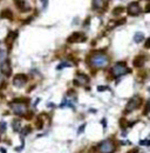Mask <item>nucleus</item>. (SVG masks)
I'll use <instances>...</instances> for the list:
<instances>
[{
	"label": "nucleus",
	"instance_id": "obj_27",
	"mask_svg": "<svg viewBox=\"0 0 150 153\" xmlns=\"http://www.w3.org/2000/svg\"><path fill=\"white\" fill-rule=\"evenodd\" d=\"M0 151H1V152H3V153H6V150H5V148H4V147H1V148H0Z\"/></svg>",
	"mask_w": 150,
	"mask_h": 153
},
{
	"label": "nucleus",
	"instance_id": "obj_6",
	"mask_svg": "<svg viewBox=\"0 0 150 153\" xmlns=\"http://www.w3.org/2000/svg\"><path fill=\"white\" fill-rule=\"evenodd\" d=\"M86 40V35L81 32H75L73 33L70 37H68V39L67 41L68 43H82Z\"/></svg>",
	"mask_w": 150,
	"mask_h": 153
},
{
	"label": "nucleus",
	"instance_id": "obj_22",
	"mask_svg": "<svg viewBox=\"0 0 150 153\" xmlns=\"http://www.w3.org/2000/svg\"><path fill=\"white\" fill-rule=\"evenodd\" d=\"M31 132V127H28V126H26L25 129L22 130V135H26L27 133H29Z\"/></svg>",
	"mask_w": 150,
	"mask_h": 153
},
{
	"label": "nucleus",
	"instance_id": "obj_18",
	"mask_svg": "<svg viewBox=\"0 0 150 153\" xmlns=\"http://www.w3.org/2000/svg\"><path fill=\"white\" fill-rule=\"evenodd\" d=\"M7 58V52L5 49H0V61H4Z\"/></svg>",
	"mask_w": 150,
	"mask_h": 153
},
{
	"label": "nucleus",
	"instance_id": "obj_19",
	"mask_svg": "<svg viewBox=\"0 0 150 153\" xmlns=\"http://www.w3.org/2000/svg\"><path fill=\"white\" fill-rule=\"evenodd\" d=\"M123 7L122 6H119V7H116V8H114V11H112V13H114V16H119V14H121L122 12H123Z\"/></svg>",
	"mask_w": 150,
	"mask_h": 153
},
{
	"label": "nucleus",
	"instance_id": "obj_13",
	"mask_svg": "<svg viewBox=\"0 0 150 153\" xmlns=\"http://www.w3.org/2000/svg\"><path fill=\"white\" fill-rule=\"evenodd\" d=\"M144 59H145V58H144L143 56H142V57H141V56H140V57H137V58L134 60V66H136V67H141V66H143V64H144V61H145Z\"/></svg>",
	"mask_w": 150,
	"mask_h": 153
},
{
	"label": "nucleus",
	"instance_id": "obj_5",
	"mask_svg": "<svg viewBox=\"0 0 150 153\" xmlns=\"http://www.w3.org/2000/svg\"><path fill=\"white\" fill-rule=\"evenodd\" d=\"M142 104V99L140 97H134L131 98L129 101H128V104L126 106V112L129 113V112H133L135 110H137Z\"/></svg>",
	"mask_w": 150,
	"mask_h": 153
},
{
	"label": "nucleus",
	"instance_id": "obj_9",
	"mask_svg": "<svg viewBox=\"0 0 150 153\" xmlns=\"http://www.w3.org/2000/svg\"><path fill=\"white\" fill-rule=\"evenodd\" d=\"M128 13L129 16H133V17H136L141 13V7L137 3H130L128 5Z\"/></svg>",
	"mask_w": 150,
	"mask_h": 153
},
{
	"label": "nucleus",
	"instance_id": "obj_4",
	"mask_svg": "<svg viewBox=\"0 0 150 153\" xmlns=\"http://www.w3.org/2000/svg\"><path fill=\"white\" fill-rule=\"evenodd\" d=\"M129 72V68L126 66L124 62H117L114 65V67L111 68V73L114 76H121V75H124Z\"/></svg>",
	"mask_w": 150,
	"mask_h": 153
},
{
	"label": "nucleus",
	"instance_id": "obj_2",
	"mask_svg": "<svg viewBox=\"0 0 150 153\" xmlns=\"http://www.w3.org/2000/svg\"><path fill=\"white\" fill-rule=\"evenodd\" d=\"M12 111H13L14 114H17V116H26L27 113V100L23 101V100H14L12 101V103L9 104Z\"/></svg>",
	"mask_w": 150,
	"mask_h": 153
},
{
	"label": "nucleus",
	"instance_id": "obj_15",
	"mask_svg": "<svg viewBox=\"0 0 150 153\" xmlns=\"http://www.w3.org/2000/svg\"><path fill=\"white\" fill-rule=\"evenodd\" d=\"M1 18L12 20V19H13V13H12L9 9H4V11L1 12Z\"/></svg>",
	"mask_w": 150,
	"mask_h": 153
},
{
	"label": "nucleus",
	"instance_id": "obj_16",
	"mask_svg": "<svg viewBox=\"0 0 150 153\" xmlns=\"http://www.w3.org/2000/svg\"><path fill=\"white\" fill-rule=\"evenodd\" d=\"M143 39H144V35H143V33H141V32H137V33L134 35V41H135V43H141Z\"/></svg>",
	"mask_w": 150,
	"mask_h": 153
},
{
	"label": "nucleus",
	"instance_id": "obj_24",
	"mask_svg": "<svg viewBox=\"0 0 150 153\" xmlns=\"http://www.w3.org/2000/svg\"><path fill=\"white\" fill-rule=\"evenodd\" d=\"M106 88H108V87H103V86H98V91H104Z\"/></svg>",
	"mask_w": 150,
	"mask_h": 153
},
{
	"label": "nucleus",
	"instance_id": "obj_14",
	"mask_svg": "<svg viewBox=\"0 0 150 153\" xmlns=\"http://www.w3.org/2000/svg\"><path fill=\"white\" fill-rule=\"evenodd\" d=\"M103 0H93V9H101L103 7Z\"/></svg>",
	"mask_w": 150,
	"mask_h": 153
},
{
	"label": "nucleus",
	"instance_id": "obj_17",
	"mask_svg": "<svg viewBox=\"0 0 150 153\" xmlns=\"http://www.w3.org/2000/svg\"><path fill=\"white\" fill-rule=\"evenodd\" d=\"M12 125H13V131H15V132L20 131V129H21V123H20V120H18V119L13 120Z\"/></svg>",
	"mask_w": 150,
	"mask_h": 153
},
{
	"label": "nucleus",
	"instance_id": "obj_12",
	"mask_svg": "<svg viewBox=\"0 0 150 153\" xmlns=\"http://www.w3.org/2000/svg\"><path fill=\"white\" fill-rule=\"evenodd\" d=\"M14 4L21 12H26L29 9V6L27 5L26 1H23V0H14Z\"/></svg>",
	"mask_w": 150,
	"mask_h": 153
},
{
	"label": "nucleus",
	"instance_id": "obj_23",
	"mask_svg": "<svg viewBox=\"0 0 150 153\" xmlns=\"http://www.w3.org/2000/svg\"><path fill=\"white\" fill-rule=\"evenodd\" d=\"M84 127H86V125H81V127H80V129H79V131H78V133H79V134H80V133H81V132L84 130Z\"/></svg>",
	"mask_w": 150,
	"mask_h": 153
},
{
	"label": "nucleus",
	"instance_id": "obj_21",
	"mask_svg": "<svg viewBox=\"0 0 150 153\" xmlns=\"http://www.w3.org/2000/svg\"><path fill=\"white\" fill-rule=\"evenodd\" d=\"M6 131V123L1 121L0 123V132H5Z\"/></svg>",
	"mask_w": 150,
	"mask_h": 153
},
{
	"label": "nucleus",
	"instance_id": "obj_25",
	"mask_svg": "<svg viewBox=\"0 0 150 153\" xmlns=\"http://www.w3.org/2000/svg\"><path fill=\"white\" fill-rule=\"evenodd\" d=\"M47 1H48V0H41V3L44 4V8L47 6Z\"/></svg>",
	"mask_w": 150,
	"mask_h": 153
},
{
	"label": "nucleus",
	"instance_id": "obj_11",
	"mask_svg": "<svg viewBox=\"0 0 150 153\" xmlns=\"http://www.w3.org/2000/svg\"><path fill=\"white\" fill-rule=\"evenodd\" d=\"M18 37V32H9L6 37V39H5V44L8 46V48L12 47V44L14 43V39Z\"/></svg>",
	"mask_w": 150,
	"mask_h": 153
},
{
	"label": "nucleus",
	"instance_id": "obj_26",
	"mask_svg": "<svg viewBox=\"0 0 150 153\" xmlns=\"http://www.w3.org/2000/svg\"><path fill=\"white\" fill-rule=\"evenodd\" d=\"M145 47H147V48H149V47H150V38H149V40H148V43L145 44Z\"/></svg>",
	"mask_w": 150,
	"mask_h": 153
},
{
	"label": "nucleus",
	"instance_id": "obj_8",
	"mask_svg": "<svg viewBox=\"0 0 150 153\" xmlns=\"http://www.w3.org/2000/svg\"><path fill=\"white\" fill-rule=\"evenodd\" d=\"M0 71L5 76H9L12 73V68H11V62L9 60H4L1 64H0Z\"/></svg>",
	"mask_w": 150,
	"mask_h": 153
},
{
	"label": "nucleus",
	"instance_id": "obj_10",
	"mask_svg": "<svg viewBox=\"0 0 150 153\" xmlns=\"http://www.w3.org/2000/svg\"><path fill=\"white\" fill-rule=\"evenodd\" d=\"M88 83H89L88 76L82 73H79L75 76V80H74V85H76V86H83V85H87Z\"/></svg>",
	"mask_w": 150,
	"mask_h": 153
},
{
	"label": "nucleus",
	"instance_id": "obj_3",
	"mask_svg": "<svg viewBox=\"0 0 150 153\" xmlns=\"http://www.w3.org/2000/svg\"><path fill=\"white\" fill-rule=\"evenodd\" d=\"M98 151L100 153H114L115 144L111 139H106L98 144Z\"/></svg>",
	"mask_w": 150,
	"mask_h": 153
},
{
	"label": "nucleus",
	"instance_id": "obj_20",
	"mask_svg": "<svg viewBox=\"0 0 150 153\" xmlns=\"http://www.w3.org/2000/svg\"><path fill=\"white\" fill-rule=\"evenodd\" d=\"M68 66H72L70 62H62V64H60V65L58 66V70L60 71V70H62V67H68Z\"/></svg>",
	"mask_w": 150,
	"mask_h": 153
},
{
	"label": "nucleus",
	"instance_id": "obj_7",
	"mask_svg": "<svg viewBox=\"0 0 150 153\" xmlns=\"http://www.w3.org/2000/svg\"><path fill=\"white\" fill-rule=\"evenodd\" d=\"M27 83V75H25V74H17L14 76V79H13V85L15 87H22L25 84Z\"/></svg>",
	"mask_w": 150,
	"mask_h": 153
},
{
	"label": "nucleus",
	"instance_id": "obj_1",
	"mask_svg": "<svg viewBox=\"0 0 150 153\" xmlns=\"http://www.w3.org/2000/svg\"><path fill=\"white\" fill-rule=\"evenodd\" d=\"M90 65L92 67H95V68H103V67H107L108 64H109V57L104 53H100V52H96L94 53L92 57H90Z\"/></svg>",
	"mask_w": 150,
	"mask_h": 153
}]
</instances>
